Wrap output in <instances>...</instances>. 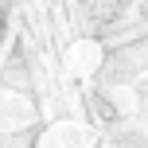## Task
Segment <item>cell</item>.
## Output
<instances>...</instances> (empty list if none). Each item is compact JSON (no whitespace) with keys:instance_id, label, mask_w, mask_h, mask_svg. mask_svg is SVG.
Instances as JSON below:
<instances>
[{"instance_id":"6da1fadb","label":"cell","mask_w":148,"mask_h":148,"mask_svg":"<svg viewBox=\"0 0 148 148\" xmlns=\"http://www.w3.org/2000/svg\"><path fill=\"white\" fill-rule=\"evenodd\" d=\"M27 121H31V105H27V97H20V94H0V129H4V133L23 129Z\"/></svg>"}]
</instances>
